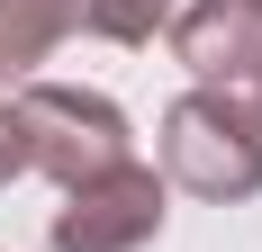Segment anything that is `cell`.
I'll return each mask as SVG.
<instances>
[{"label":"cell","mask_w":262,"mask_h":252,"mask_svg":"<svg viewBox=\"0 0 262 252\" xmlns=\"http://www.w3.org/2000/svg\"><path fill=\"white\" fill-rule=\"evenodd\" d=\"M163 189L235 207L262 189V117L244 90H181L163 108Z\"/></svg>","instance_id":"obj_1"},{"label":"cell","mask_w":262,"mask_h":252,"mask_svg":"<svg viewBox=\"0 0 262 252\" xmlns=\"http://www.w3.org/2000/svg\"><path fill=\"white\" fill-rule=\"evenodd\" d=\"M244 99H253V117H262V72H253V90H244Z\"/></svg>","instance_id":"obj_8"},{"label":"cell","mask_w":262,"mask_h":252,"mask_svg":"<svg viewBox=\"0 0 262 252\" xmlns=\"http://www.w3.org/2000/svg\"><path fill=\"white\" fill-rule=\"evenodd\" d=\"M172 54L199 72V90H253L262 0H190V9H172Z\"/></svg>","instance_id":"obj_4"},{"label":"cell","mask_w":262,"mask_h":252,"mask_svg":"<svg viewBox=\"0 0 262 252\" xmlns=\"http://www.w3.org/2000/svg\"><path fill=\"white\" fill-rule=\"evenodd\" d=\"M27 171V144H18V117H9V90H0V189Z\"/></svg>","instance_id":"obj_7"},{"label":"cell","mask_w":262,"mask_h":252,"mask_svg":"<svg viewBox=\"0 0 262 252\" xmlns=\"http://www.w3.org/2000/svg\"><path fill=\"white\" fill-rule=\"evenodd\" d=\"M163 207H172L163 171L118 162V171H100V180H81V189H63V207H54L46 243H54V252H145V243L163 234Z\"/></svg>","instance_id":"obj_3"},{"label":"cell","mask_w":262,"mask_h":252,"mask_svg":"<svg viewBox=\"0 0 262 252\" xmlns=\"http://www.w3.org/2000/svg\"><path fill=\"white\" fill-rule=\"evenodd\" d=\"M63 36H73V0H0V90L36 81V63Z\"/></svg>","instance_id":"obj_5"},{"label":"cell","mask_w":262,"mask_h":252,"mask_svg":"<svg viewBox=\"0 0 262 252\" xmlns=\"http://www.w3.org/2000/svg\"><path fill=\"white\" fill-rule=\"evenodd\" d=\"M9 117H18L27 171H46L54 189H81V180L136 162L127 108L100 99V90H73V81H18V90H9Z\"/></svg>","instance_id":"obj_2"},{"label":"cell","mask_w":262,"mask_h":252,"mask_svg":"<svg viewBox=\"0 0 262 252\" xmlns=\"http://www.w3.org/2000/svg\"><path fill=\"white\" fill-rule=\"evenodd\" d=\"M172 27V0H73V36L100 45H154Z\"/></svg>","instance_id":"obj_6"}]
</instances>
